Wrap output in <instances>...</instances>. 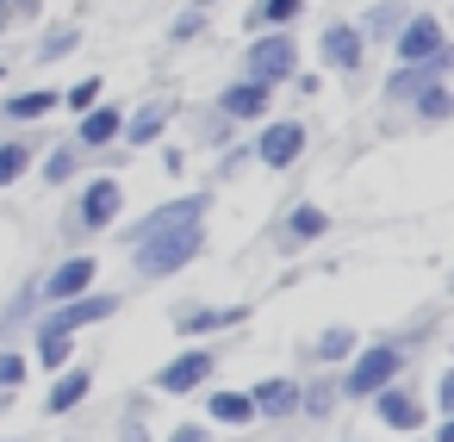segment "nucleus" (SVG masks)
I'll return each mask as SVG.
<instances>
[{"label": "nucleus", "instance_id": "obj_46", "mask_svg": "<svg viewBox=\"0 0 454 442\" xmlns=\"http://www.w3.org/2000/svg\"><path fill=\"white\" fill-rule=\"evenodd\" d=\"M404 442H429V436H404Z\"/></svg>", "mask_w": 454, "mask_h": 442}, {"label": "nucleus", "instance_id": "obj_27", "mask_svg": "<svg viewBox=\"0 0 454 442\" xmlns=\"http://www.w3.org/2000/svg\"><path fill=\"white\" fill-rule=\"evenodd\" d=\"M75 51H82V20H51V26L38 32L32 63H38V69H57V63H69Z\"/></svg>", "mask_w": 454, "mask_h": 442}, {"label": "nucleus", "instance_id": "obj_24", "mask_svg": "<svg viewBox=\"0 0 454 442\" xmlns=\"http://www.w3.org/2000/svg\"><path fill=\"white\" fill-rule=\"evenodd\" d=\"M82 169H88V156L63 138V144H44V150H38V169H32V175H38L51 193H69V187L82 181Z\"/></svg>", "mask_w": 454, "mask_h": 442}, {"label": "nucleus", "instance_id": "obj_8", "mask_svg": "<svg viewBox=\"0 0 454 442\" xmlns=\"http://www.w3.org/2000/svg\"><path fill=\"white\" fill-rule=\"evenodd\" d=\"M119 312H125V293H106V287H88L82 299H63V305H44L32 330H51V336H82V330H94V324H106V318H119Z\"/></svg>", "mask_w": 454, "mask_h": 442}, {"label": "nucleus", "instance_id": "obj_25", "mask_svg": "<svg viewBox=\"0 0 454 442\" xmlns=\"http://www.w3.org/2000/svg\"><path fill=\"white\" fill-rule=\"evenodd\" d=\"M200 405H206V423H212V430H218V423H224V430H249V423H255V405H249L243 386H206Z\"/></svg>", "mask_w": 454, "mask_h": 442}, {"label": "nucleus", "instance_id": "obj_31", "mask_svg": "<svg viewBox=\"0 0 454 442\" xmlns=\"http://www.w3.org/2000/svg\"><path fill=\"white\" fill-rule=\"evenodd\" d=\"M212 7H218V0H187V7L168 20V44L175 51H187V44H200L206 32H212Z\"/></svg>", "mask_w": 454, "mask_h": 442}, {"label": "nucleus", "instance_id": "obj_5", "mask_svg": "<svg viewBox=\"0 0 454 442\" xmlns=\"http://www.w3.org/2000/svg\"><path fill=\"white\" fill-rule=\"evenodd\" d=\"M299 69H305L299 32H249V44L237 51V75H249V82H262V88H274V94H280Z\"/></svg>", "mask_w": 454, "mask_h": 442}, {"label": "nucleus", "instance_id": "obj_3", "mask_svg": "<svg viewBox=\"0 0 454 442\" xmlns=\"http://www.w3.org/2000/svg\"><path fill=\"white\" fill-rule=\"evenodd\" d=\"M417 361V349H404L398 336H380V343H361L348 361H342V374H336V392L348 399V405H367L380 386H392V380H404V367Z\"/></svg>", "mask_w": 454, "mask_h": 442}, {"label": "nucleus", "instance_id": "obj_26", "mask_svg": "<svg viewBox=\"0 0 454 442\" xmlns=\"http://www.w3.org/2000/svg\"><path fill=\"white\" fill-rule=\"evenodd\" d=\"M311 0H249L243 7V32H293L305 20Z\"/></svg>", "mask_w": 454, "mask_h": 442}, {"label": "nucleus", "instance_id": "obj_15", "mask_svg": "<svg viewBox=\"0 0 454 442\" xmlns=\"http://www.w3.org/2000/svg\"><path fill=\"white\" fill-rule=\"evenodd\" d=\"M212 107H218L237 131H249V125H262V119L274 113V88H262V82H249V75H231V82L212 94Z\"/></svg>", "mask_w": 454, "mask_h": 442}, {"label": "nucleus", "instance_id": "obj_32", "mask_svg": "<svg viewBox=\"0 0 454 442\" xmlns=\"http://www.w3.org/2000/svg\"><path fill=\"white\" fill-rule=\"evenodd\" d=\"M100 100H106V75H75L69 88H57V113H69V119H82Z\"/></svg>", "mask_w": 454, "mask_h": 442}, {"label": "nucleus", "instance_id": "obj_48", "mask_svg": "<svg viewBox=\"0 0 454 442\" xmlns=\"http://www.w3.org/2000/svg\"><path fill=\"white\" fill-rule=\"evenodd\" d=\"M13 442H20V436H13Z\"/></svg>", "mask_w": 454, "mask_h": 442}, {"label": "nucleus", "instance_id": "obj_22", "mask_svg": "<svg viewBox=\"0 0 454 442\" xmlns=\"http://www.w3.org/2000/svg\"><path fill=\"white\" fill-rule=\"evenodd\" d=\"M249 405H255L262 423L299 417V374H268V380H255V386H249Z\"/></svg>", "mask_w": 454, "mask_h": 442}, {"label": "nucleus", "instance_id": "obj_4", "mask_svg": "<svg viewBox=\"0 0 454 442\" xmlns=\"http://www.w3.org/2000/svg\"><path fill=\"white\" fill-rule=\"evenodd\" d=\"M243 150H249V169H262V175H293V169L305 162V150H311V125H305L299 113H268L262 125H249Z\"/></svg>", "mask_w": 454, "mask_h": 442}, {"label": "nucleus", "instance_id": "obj_45", "mask_svg": "<svg viewBox=\"0 0 454 442\" xmlns=\"http://www.w3.org/2000/svg\"><path fill=\"white\" fill-rule=\"evenodd\" d=\"M0 88H7V63H0Z\"/></svg>", "mask_w": 454, "mask_h": 442}, {"label": "nucleus", "instance_id": "obj_39", "mask_svg": "<svg viewBox=\"0 0 454 442\" xmlns=\"http://www.w3.org/2000/svg\"><path fill=\"white\" fill-rule=\"evenodd\" d=\"M162 442H218V436H212V423H206V417H187V423H175Z\"/></svg>", "mask_w": 454, "mask_h": 442}, {"label": "nucleus", "instance_id": "obj_37", "mask_svg": "<svg viewBox=\"0 0 454 442\" xmlns=\"http://www.w3.org/2000/svg\"><path fill=\"white\" fill-rule=\"evenodd\" d=\"M26 374H32V355L13 349V343H0V399H13L26 386Z\"/></svg>", "mask_w": 454, "mask_h": 442}, {"label": "nucleus", "instance_id": "obj_36", "mask_svg": "<svg viewBox=\"0 0 454 442\" xmlns=\"http://www.w3.org/2000/svg\"><path fill=\"white\" fill-rule=\"evenodd\" d=\"M51 13V0H0V38H13L26 26H38Z\"/></svg>", "mask_w": 454, "mask_h": 442}, {"label": "nucleus", "instance_id": "obj_6", "mask_svg": "<svg viewBox=\"0 0 454 442\" xmlns=\"http://www.w3.org/2000/svg\"><path fill=\"white\" fill-rule=\"evenodd\" d=\"M218 380V349L212 343H187V349H175L156 374H150V392H162V399H193V392H206Z\"/></svg>", "mask_w": 454, "mask_h": 442}, {"label": "nucleus", "instance_id": "obj_38", "mask_svg": "<svg viewBox=\"0 0 454 442\" xmlns=\"http://www.w3.org/2000/svg\"><path fill=\"white\" fill-rule=\"evenodd\" d=\"M243 169H249V150H243V138H237V144H224V150H218V162H212V187L237 181Z\"/></svg>", "mask_w": 454, "mask_h": 442}, {"label": "nucleus", "instance_id": "obj_42", "mask_svg": "<svg viewBox=\"0 0 454 442\" xmlns=\"http://www.w3.org/2000/svg\"><path fill=\"white\" fill-rule=\"evenodd\" d=\"M162 169L168 175H187V144H162Z\"/></svg>", "mask_w": 454, "mask_h": 442}, {"label": "nucleus", "instance_id": "obj_28", "mask_svg": "<svg viewBox=\"0 0 454 442\" xmlns=\"http://www.w3.org/2000/svg\"><path fill=\"white\" fill-rule=\"evenodd\" d=\"M355 349H361V330H355V324H324V330L305 343V355H311L317 367H342Z\"/></svg>", "mask_w": 454, "mask_h": 442}, {"label": "nucleus", "instance_id": "obj_47", "mask_svg": "<svg viewBox=\"0 0 454 442\" xmlns=\"http://www.w3.org/2000/svg\"><path fill=\"white\" fill-rule=\"evenodd\" d=\"M355 442H361V436H355Z\"/></svg>", "mask_w": 454, "mask_h": 442}, {"label": "nucleus", "instance_id": "obj_18", "mask_svg": "<svg viewBox=\"0 0 454 442\" xmlns=\"http://www.w3.org/2000/svg\"><path fill=\"white\" fill-rule=\"evenodd\" d=\"M367 405H373V417H380L386 430H398V436H417V430L429 423V405H423V399H417V392H411L404 380L380 386V392H373Z\"/></svg>", "mask_w": 454, "mask_h": 442}, {"label": "nucleus", "instance_id": "obj_29", "mask_svg": "<svg viewBox=\"0 0 454 442\" xmlns=\"http://www.w3.org/2000/svg\"><path fill=\"white\" fill-rule=\"evenodd\" d=\"M404 125H417V131H442V125H454V82H435L429 94H417L411 113H404Z\"/></svg>", "mask_w": 454, "mask_h": 442}, {"label": "nucleus", "instance_id": "obj_19", "mask_svg": "<svg viewBox=\"0 0 454 442\" xmlns=\"http://www.w3.org/2000/svg\"><path fill=\"white\" fill-rule=\"evenodd\" d=\"M51 113H57V88H44V82L0 94V125H7V131H32V125H44Z\"/></svg>", "mask_w": 454, "mask_h": 442}, {"label": "nucleus", "instance_id": "obj_14", "mask_svg": "<svg viewBox=\"0 0 454 442\" xmlns=\"http://www.w3.org/2000/svg\"><path fill=\"white\" fill-rule=\"evenodd\" d=\"M88 287H100V256H94V249H69V256H57V262L38 274V293H44V305L82 299Z\"/></svg>", "mask_w": 454, "mask_h": 442}, {"label": "nucleus", "instance_id": "obj_11", "mask_svg": "<svg viewBox=\"0 0 454 442\" xmlns=\"http://www.w3.org/2000/svg\"><path fill=\"white\" fill-rule=\"evenodd\" d=\"M324 237H330V212H324L317 200H293V206H280V218L268 225L274 256H305V249L324 243Z\"/></svg>", "mask_w": 454, "mask_h": 442}, {"label": "nucleus", "instance_id": "obj_16", "mask_svg": "<svg viewBox=\"0 0 454 442\" xmlns=\"http://www.w3.org/2000/svg\"><path fill=\"white\" fill-rule=\"evenodd\" d=\"M119 131H125V107H119V100H100V107H88V113L75 119L69 144H75L82 156H106V150H119Z\"/></svg>", "mask_w": 454, "mask_h": 442}, {"label": "nucleus", "instance_id": "obj_2", "mask_svg": "<svg viewBox=\"0 0 454 442\" xmlns=\"http://www.w3.org/2000/svg\"><path fill=\"white\" fill-rule=\"evenodd\" d=\"M200 256H206V218H200V225H168V231H150V237H137V243L125 249L131 280H144V287H162V280L187 274Z\"/></svg>", "mask_w": 454, "mask_h": 442}, {"label": "nucleus", "instance_id": "obj_21", "mask_svg": "<svg viewBox=\"0 0 454 442\" xmlns=\"http://www.w3.org/2000/svg\"><path fill=\"white\" fill-rule=\"evenodd\" d=\"M88 392H94V367H88V361L57 367V374H51V392H44V417H69V411H82Z\"/></svg>", "mask_w": 454, "mask_h": 442}, {"label": "nucleus", "instance_id": "obj_7", "mask_svg": "<svg viewBox=\"0 0 454 442\" xmlns=\"http://www.w3.org/2000/svg\"><path fill=\"white\" fill-rule=\"evenodd\" d=\"M435 82H454V44L435 51L429 63H392V69L380 75V107H386V113H411V100L429 94Z\"/></svg>", "mask_w": 454, "mask_h": 442}, {"label": "nucleus", "instance_id": "obj_40", "mask_svg": "<svg viewBox=\"0 0 454 442\" xmlns=\"http://www.w3.org/2000/svg\"><path fill=\"white\" fill-rule=\"evenodd\" d=\"M286 88H293V94H299V100H317V94H324V69H317V63H311V69H299V75H293V82H286Z\"/></svg>", "mask_w": 454, "mask_h": 442}, {"label": "nucleus", "instance_id": "obj_23", "mask_svg": "<svg viewBox=\"0 0 454 442\" xmlns=\"http://www.w3.org/2000/svg\"><path fill=\"white\" fill-rule=\"evenodd\" d=\"M38 312H44V293H38V274H26L7 299H0V343H20L38 324Z\"/></svg>", "mask_w": 454, "mask_h": 442}, {"label": "nucleus", "instance_id": "obj_30", "mask_svg": "<svg viewBox=\"0 0 454 442\" xmlns=\"http://www.w3.org/2000/svg\"><path fill=\"white\" fill-rule=\"evenodd\" d=\"M404 13H411V0H373V7L355 20V26H361V38H367V51H386V44H392V32L404 26Z\"/></svg>", "mask_w": 454, "mask_h": 442}, {"label": "nucleus", "instance_id": "obj_1", "mask_svg": "<svg viewBox=\"0 0 454 442\" xmlns=\"http://www.w3.org/2000/svg\"><path fill=\"white\" fill-rule=\"evenodd\" d=\"M119 218H125V181H119V169H94L69 187V200L57 212V237L63 243H94V237H113Z\"/></svg>", "mask_w": 454, "mask_h": 442}, {"label": "nucleus", "instance_id": "obj_20", "mask_svg": "<svg viewBox=\"0 0 454 442\" xmlns=\"http://www.w3.org/2000/svg\"><path fill=\"white\" fill-rule=\"evenodd\" d=\"M38 150H44L38 125H32V131H7V138H0V193H13L20 181H32V169H38Z\"/></svg>", "mask_w": 454, "mask_h": 442}, {"label": "nucleus", "instance_id": "obj_13", "mask_svg": "<svg viewBox=\"0 0 454 442\" xmlns=\"http://www.w3.org/2000/svg\"><path fill=\"white\" fill-rule=\"evenodd\" d=\"M187 107L175 100V94H150V100H137L131 113H125V131H119V150H156L168 131H175V119H181Z\"/></svg>", "mask_w": 454, "mask_h": 442}, {"label": "nucleus", "instance_id": "obj_43", "mask_svg": "<svg viewBox=\"0 0 454 442\" xmlns=\"http://www.w3.org/2000/svg\"><path fill=\"white\" fill-rule=\"evenodd\" d=\"M429 442H454V411H448V417L435 423V436H429Z\"/></svg>", "mask_w": 454, "mask_h": 442}, {"label": "nucleus", "instance_id": "obj_33", "mask_svg": "<svg viewBox=\"0 0 454 442\" xmlns=\"http://www.w3.org/2000/svg\"><path fill=\"white\" fill-rule=\"evenodd\" d=\"M237 138H243V131H237L218 107H200V113H193V150H224V144H237Z\"/></svg>", "mask_w": 454, "mask_h": 442}, {"label": "nucleus", "instance_id": "obj_12", "mask_svg": "<svg viewBox=\"0 0 454 442\" xmlns=\"http://www.w3.org/2000/svg\"><path fill=\"white\" fill-rule=\"evenodd\" d=\"M448 44H454V38H448V20H442L435 7H411L386 51H392V63H429V57L448 51Z\"/></svg>", "mask_w": 454, "mask_h": 442}, {"label": "nucleus", "instance_id": "obj_35", "mask_svg": "<svg viewBox=\"0 0 454 442\" xmlns=\"http://www.w3.org/2000/svg\"><path fill=\"white\" fill-rule=\"evenodd\" d=\"M150 405H156L150 392H131V399H125V411H119V423H113L119 442H150Z\"/></svg>", "mask_w": 454, "mask_h": 442}, {"label": "nucleus", "instance_id": "obj_34", "mask_svg": "<svg viewBox=\"0 0 454 442\" xmlns=\"http://www.w3.org/2000/svg\"><path fill=\"white\" fill-rule=\"evenodd\" d=\"M342 405V392H336V374H324V380H299V417H311V423H324L330 411Z\"/></svg>", "mask_w": 454, "mask_h": 442}, {"label": "nucleus", "instance_id": "obj_41", "mask_svg": "<svg viewBox=\"0 0 454 442\" xmlns=\"http://www.w3.org/2000/svg\"><path fill=\"white\" fill-rule=\"evenodd\" d=\"M429 405H435V411H442V417H448V411H454V361H448V367H442V374H435V399H429Z\"/></svg>", "mask_w": 454, "mask_h": 442}, {"label": "nucleus", "instance_id": "obj_17", "mask_svg": "<svg viewBox=\"0 0 454 442\" xmlns=\"http://www.w3.org/2000/svg\"><path fill=\"white\" fill-rule=\"evenodd\" d=\"M243 324H249V305H175V336L181 343H206V336L243 330Z\"/></svg>", "mask_w": 454, "mask_h": 442}, {"label": "nucleus", "instance_id": "obj_10", "mask_svg": "<svg viewBox=\"0 0 454 442\" xmlns=\"http://www.w3.org/2000/svg\"><path fill=\"white\" fill-rule=\"evenodd\" d=\"M317 69L324 75H342V82H361L367 75V38H361V26L355 20H324V32H317Z\"/></svg>", "mask_w": 454, "mask_h": 442}, {"label": "nucleus", "instance_id": "obj_44", "mask_svg": "<svg viewBox=\"0 0 454 442\" xmlns=\"http://www.w3.org/2000/svg\"><path fill=\"white\" fill-rule=\"evenodd\" d=\"M448 293H454V262H448Z\"/></svg>", "mask_w": 454, "mask_h": 442}, {"label": "nucleus", "instance_id": "obj_9", "mask_svg": "<svg viewBox=\"0 0 454 442\" xmlns=\"http://www.w3.org/2000/svg\"><path fill=\"white\" fill-rule=\"evenodd\" d=\"M200 218H212V187H187V193H175V200L150 206L144 218L113 225V243H119V249H131V243H137V237H150V231H168V225H200Z\"/></svg>", "mask_w": 454, "mask_h": 442}]
</instances>
